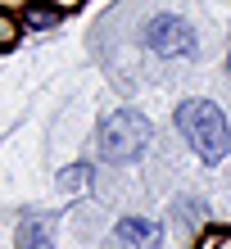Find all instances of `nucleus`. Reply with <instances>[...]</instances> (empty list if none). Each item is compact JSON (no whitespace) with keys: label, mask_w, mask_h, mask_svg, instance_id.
I'll list each match as a JSON object with an SVG mask.
<instances>
[{"label":"nucleus","mask_w":231,"mask_h":249,"mask_svg":"<svg viewBox=\"0 0 231 249\" xmlns=\"http://www.w3.org/2000/svg\"><path fill=\"white\" fill-rule=\"evenodd\" d=\"M46 5H50V9H59V14H64V9H77V5H82V0H46Z\"/></svg>","instance_id":"obj_8"},{"label":"nucleus","mask_w":231,"mask_h":249,"mask_svg":"<svg viewBox=\"0 0 231 249\" xmlns=\"http://www.w3.org/2000/svg\"><path fill=\"white\" fill-rule=\"evenodd\" d=\"M145 41H150L154 54H163V59H186V54H195V27L186 18H177V14H159V18H150Z\"/></svg>","instance_id":"obj_3"},{"label":"nucleus","mask_w":231,"mask_h":249,"mask_svg":"<svg viewBox=\"0 0 231 249\" xmlns=\"http://www.w3.org/2000/svg\"><path fill=\"white\" fill-rule=\"evenodd\" d=\"M14 41H18V23H14L9 14H0V50H9Z\"/></svg>","instance_id":"obj_7"},{"label":"nucleus","mask_w":231,"mask_h":249,"mask_svg":"<svg viewBox=\"0 0 231 249\" xmlns=\"http://www.w3.org/2000/svg\"><path fill=\"white\" fill-rule=\"evenodd\" d=\"M159 245H163V231L150 217H123L109 236V249H159Z\"/></svg>","instance_id":"obj_4"},{"label":"nucleus","mask_w":231,"mask_h":249,"mask_svg":"<svg viewBox=\"0 0 231 249\" xmlns=\"http://www.w3.org/2000/svg\"><path fill=\"white\" fill-rule=\"evenodd\" d=\"M91 181V163H73L68 172H59V190H82Z\"/></svg>","instance_id":"obj_6"},{"label":"nucleus","mask_w":231,"mask_h":249,"mask_svg":"<svg viewBox=\"0 0 231 249\" xmlns=\"http://www.w3.org/2000/svg\"><path fill=\"white\" fill-rule=\"evenodd\" d=\"M18 249H54L50 245V227L41 222V217H32V222L18 231Z\"/></svg>","instance_id":"obj_5"},{"label":"nucleus","mask_w":231,"mask_h":249,"mask_svg":"<svg viewBox=\"0 0 231 249\" xmlns=\"http://www.w3.org/2000/svg\"><path fill=\"white\" fill-rule=\"evenodd\" d=\"M150 145V118L136 109H118L100 123V154L113 159V163H127Z\"/></svg>","instance_id":"obj_2"},{"label":"nucleus","mask_w":231,"mask_h":249,"mask_svg":"<svg viewBox=\"0 0 231 249\" xmlns=\"http://www.w3.org/2000/svg\"><path fill=\"white\" fill-rule=\"evenodd\" d=\"M227 72H231V59H227Z\"/></svg>","instance_id":"obj_9"},{"label":"nucleus","mask_w":231,"mask_h":249,"mask_svg":"<svg viewBox=\"0 0 231 249\" xmlns=\"http://www.w3.org/2000/svg\"><path fill=\"white\" fill-rule=\"evenodd\" d=\"M177 127L186 131L191 150L204 159V163H222L227 150H231V127L222 118V109L213 100H186L177 109Z\"/></svg>","instance_id":"obj_1"}]
</instances>
